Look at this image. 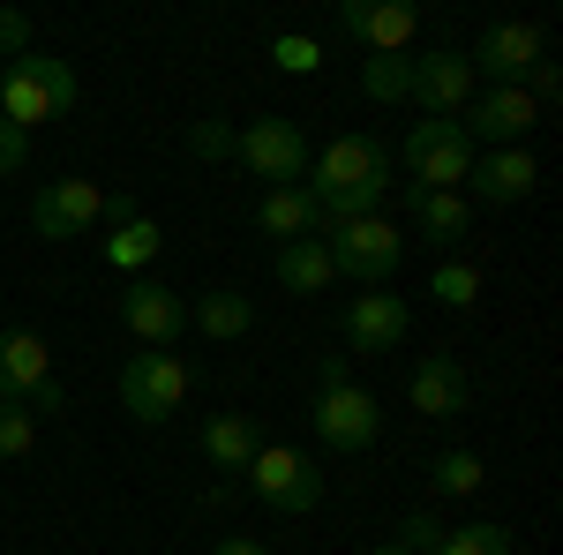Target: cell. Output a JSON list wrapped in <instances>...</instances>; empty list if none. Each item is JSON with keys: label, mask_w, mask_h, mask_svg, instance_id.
Here are the masks:
<instances>
[{"label": "cell", "mask_w": 563, "mask_h": 555, "mask_svg": "<svg viewBox=\"0 0 563 555\" xmlns=\"http://www.w3.org/2000/svg\"><path fill=\"white\" fill-rule=\"evenodd\" d=\"M23 158H31V135L0 121V180H8V173H23Z\"/></svg>", "instance_id": "35"}, {"label": "cell", "mask_w": 563, "mask_h": 555, "mask_svg": "<svg viewBox=\"0 0 563 555\" xmlns=\"http://www.w3.org/2000/svg\"><path fill=\"white\" fill-rule=\"evenodd\" d=\"M429 293L443 300V308H474V300H481V270H474V263H459V256H443V263H435V278H429Z\"/></svg>", "instance_id": "29"}, {"label": "cell", "mask_w": 563, "mask_h": 555, "mask_svg": "<svg viewBox=\"0 0 563 555\" xmlns=\"http://www.w3.org/2000/svg\"><path fill=\"white\" fill-rule=\"evenodd\" d=\"M158 248H166V233H158L151 218H135V225H113V241H106V263H113V270H129V278H143V270L158 263Z\"/></svg>", "instance_id": "24"}, {"label": "cell", "mask_w": 563, "mask_h": 555, "mask_svg": "<svg viewBox=\"0 0 563 555\" xmlns=\"http://www.w3.org/2000/svg\"><path fill=\"white\" fill-rule=\"evenodd\" d=\"M541 53H549L541 23H488L474 38V53H466V68H474V84L488 76V90H496V84H526Z\"/></svg>", "instance_id": "7"}, {"label": "cell", "mask_w": 563, "mask_h": 555, "mask_svg": "<svg viewBox=\"0 0 563 555\" xmlns=\"http://www.w3.org/2000/svg\"><path fill=\"white\" fill-rule=\"evenodd\" d=\"M188 323H196L203 338H241V331L256 323V300L233 293V286H218V293H203L196 308H188Z\"/></svg>", "instance_id": "23"}, {"label": "cell", "mask_w": 563, "mask_h": 555, "mask_svg": "<svg viewBox=\"0 0 563 555\" xmlns=\"http://www.w3.org/2000/svg\"><path fill=\"white\" fill-rule=\"evenodd\" d=\"M135 218H143L135 196H106V225H135Z\"/></svg>", "instance_id": "38"}, {"label": "cell", "mask_w": 563, "mask_h": 555, "mask_svg": "<svg viewBox=\"0 0 563 555\" xmlns=\"http://www.w3.org/2000/svg\"><path fill=\"white\" fill-rule=\"evenodd\" d=\"M0 121L8 129H38V121H53V106H45V90H38V76L23 68V60H8V76H0Z\"/></svg>", "instance_id": "22"}, {"label": "cell", "mask_w": 563, "mask_h": 555, "mask_svg": "<svg viewBox=\"0 0 563 555\" xmlns=\"http://www.w3.org/2000/svg\"><path fill=\"white\" fill-rule=\"evenodd\" d=\"M376 555H413V548H398V541H384V548H376Z\"/></svg>", "instance_id": "40"}, {"label": "cell", "mask_w": 563, "mask_h": 555, "mask_svg": "<svg viewBox=\"0 0 563 555\" xmlns=\"http://www.w3.org/2000/svg\"><path fill=\"white\" fill-rule=\"evenodd\" d=\"M211 555H263V541H249V533H233V541H218Z\"/></svg>", "instance_id": "39"}, {"label": "cell", "mask_w": 563, "mask_h": 555, "mask_svg": "<svg viewBox=\"0 0 563 555\" xmlns=\"http://www.w3.org/2000/svg\"><path fill=\"white\" fill-rule=\"evenodd\" d=\"M435 555H519V533L511 525H459L435 541Z\"/></svg>", "instance_id": "27"}, {"label": "cell", "mask_w": 563, "mask_h": 555, "mask_svg": "<svg viewBox=\"0 0 563 555\" xmlns=\"http://www.w3.org/2000/svg\"><path fill=\"white\" fill-rule=\"evenodd\" d=\"M316 435H323L331 451H368V443L384 435V406H376L361 384L316 390Z\"/></svg>", "instance_id": "9"}, {"label": "cell", "mask_w": 563, "mask_h": 555, "mask_svg": "<svg viewBox=\"0 0 563 555\" xmlns=\"http://www.w3.org/2000/svg\"><path fill=\"white\" fill-rule=\"evenodd\" d=\"M271 60H278L286 76H316V68H323V45L301 38V31H286V38H271Z\"/></svg>", "instance_id": "31"}, {"label": "cell", "mask_w": 563, "mask_h": 555, "mask_svg": "<svg viewBox=\"0 0 563 555\" xmlns=\"http://www.w3.org/2000/svg\"><path fill=\"white\" fill-rule=\"evenodd\" d=\"M406 338V300L390 286H361V300H346V345L353 360H384Z\"/></svg>", "instance_id": "10"}, {"label": "cell", "mask_w": 563, "mask_h": 555, "mask_svg": "<svg viewBox=\"0 0 563 555\" xmlns=\"http://www.w3.org/2000/svg\"><path fill=\"white\" fill-rule=\"evenodd\" d=\"M533 121H541V113H533V98H526L519 84L474 90V106L459 113V129H466V135H481V143H496V151H519Z\"/></svg>", "instance_id": "11"}, {"label": "cell", "mask_w": 563, "mask_h": 555, "mask_svg": "<svg viewBox=\"0 0 563 555\" xmlns=\"http://www.w3.org/2000/svg\"><path fill=\"white\" fill-rule=\"evenodd\" d=\"M263 451V435L249 413H211L203 421V458H211L218 473H249V458Z\"/></svg>", "instance_id": "20"}, {"label": "cell", "mask_w": 563, "mask_h": 555, "mask_svg": "<svg viewBox=\"0 0 563 555\" xmlns=\"http://www.w3.org/2000/svg\"><path fill=\"white\" fill-rule=\"evenodd\" d=\"M361 90H368L376 106H398V98H413V60H406V53H376V60L361 68Z\"/></svg>", "instance_id": "26"}, {"label": "cell", "mask_w": 563, "mask_h": 555, "mask_svg": "<svg viewBox=\"0 0 563 555\" xmlns=\"http://www.w3.org/2000/svg\"><path fill=\"white\" fill-rule=\"evenodd\" d=\"M339 384H353V360H339V353L316 360V390H339Z\"/></svg>", "instance_id": "36"}, {"label": "cell", "mask_w": 563, "mask_h": 555, "mask_svg": "<svg viewBox=\"0 0 563 555\" xmlns=\"http://www.w3.org/2000/svg\"><path fill=\"white\" fill-rule=\"evenodd\" d=\"M180 398H188V360H180L174 345H143L129 368H121V406H129V421H174Z\"/></svg>", "instance_id": "4"}, {"label": "cell", "mask_w": 563, "mask_h": 555, "mask_svg": "<svg viewBox=\"0 0 563 555\" xmlns=\"http://www.w3.org/2000/svg\"><path fill=\"white\" fill-rule=\"evenodd\" d=\"M413 413H429V421H459L466 406H474V384H466V368L451 360V353H429V360H413Z\"/></svg>", "instance_id": "15"}, {"label": "cell", "mask_w": 563, "mask_h": 555, "mask_svg": "<svg viewBox=\"0 0 563 555\" xmlns=\"http://www.w3.org/2000/svg\"><path fill=\"white\" fill-rule=\"evenodd\" d=\"M121 323H129L143 345H174L188 331V300L174 286H158V278H129L121 286Z\"/></svg>", "instance_id": "13"}, {"label": "cell", "mask_w": 563, "mask_h": 555, "mask_svg": "<svg viewBox=\"0 0 563 555\" xmlns=\"http://www.w3.org/2000/svg\"><path fill=\"white\" fill-rule=\"evenodd\" d=\"M233 135L241 129H225V121H196V129H188V151L211 158V166H225V158H233Z\"/></svg>", "instance_id": "32"}, {"label": "cell", "mask_w": 563, "mask_h": 555, "mask_svg": "<svg viewBox=\"0 0 563 555\" xmlns=\"http://www.w3.org/2000/svg\"><path fill=\"white\" fill-rule=\"evenodd\" d=\"M38 443V413L23 398H0V458H23Z\"/></svg>", "instance_id": "30"}, {"label": "cell", "mask_w": 563, "mask_h": 555, "mask_svg": "<svg viewBox=\"0 0 563 555\" xmlns=\"http://www.w3.org/2000/svg\"><path fill=\"white\" fill-rule=\"evenodd\" d=\"M413 106H421L429 121H459V113L474 106V68H466V53H421V60H413Z\"/></svg>", "instance_id": "12"}, {"label": "cell", "mask_w": 563, "mask_h": 555, "mask_svg": "<svg viewBox=\"0 0 563 555\" xmlns=\"http://www.w3.org/2000/svg\"><path fill=\"white\" fill-rule=\"evenodd\" d=\"M106 218V188L98 180H45L38 196H31V225H38V241H76Z\"/></svg>", "instance_id": "8"}, {"label": "cell", "mask_w": 563, "mask_h": 555, "mask_svg": "<svg viewBox=\"0 0 563 555\" xmlns=\"http://www.w3.org/2000/svg\"><path fill=\"white\" fill-rule=\"evenodd\" d=\"M256 225L278 248H286V241H323V211H316V196H308L301 180H294V188H263Z\"/></svg>", "instance_id": "17"}, {"label": "cell", "mask_w": 563, "mask_h": 555, "mask_svg": "<svg viewBox=\"0 0 563 555\" xmlns=\"http://www.w3.org/2000/svg\"><path fill=\"white\" fill-rule=\"evenodd\" d=\"M474 196L466 203H488V211H504V203H526L533 196V180H541V166L526 158V143L519 151H488V158H474Z\"/></svg>", "instance_id": "16"}, {"label": "cell", "mask_w": 563, "mask_h": 555, "mask_svg": "<svg viewBox=\"0 0 563 555\" xmlns=\"http://www.w3.org/2000/svg\"><path fill=\"white\" fill-rule=\"evenodd\" d=\"M53 376L38 331H0V398H31Z\"/></svg>", "instance_id": "19"}, {"label": "cell", "mask_w": 563, "mask_h": 555, "mask_svg": "<svg viewBox=\"0 0 563 555\" xmlns=\"http://www.w3.org/2000/svg\"><path fill=\"white\" fill-rule=\"evenodd\" d=\"M398 166L413 173L406 188H443V196H459V180L474 173V135L459 129V121H413L406 143H398Z\"/></svg>", "instance_id": "2"}, {"label": "cell", "mask_w": 563, "mask_h": 555, "mask_svg": "<svg viewBox=\"0 0 563 555\" xmlns=\"http://www.w3.org/2000/svg\"><path fill=\"white\" fill-rule=\"evenodd\" d=\"M233 158L256 180H271V188H294L308 173V135L294 121H249V129L233 135Z\"/></svg>", "instance_id": "6"}, {"label": "cell", "mask_w": 563, "mask_h": 555, "mask_svg": "<svg viewBox=\"0 0 563 555\" xmlns=\"http://www.w3.org/2000/svg\"><path fill=\"white\" fill-rule=\"evenodd\" d=\"M429 488H435V496H474V488H488V466H481L474 451H443Z\"/></svg>", "instance_id": "28"}, {"label": "cell", "mask_w": 563, "mask_h": 555, "mask_svg": "<svg viewBox=\"0 0 563 555\" xmlns=\"http://www.w3.org/2000/svg\"><path fill=\"white\" fill-rule=\"evenodd\" d=\"M249 496L271 503V511L301 518L323 503V466L308 458V451H286V443H263L256 458H249Z\"/></svg>", "instance_id": "5"}, {"label": "cell", "mask_w": 563, "mask_h": 555, "mask_svg": "<svg viewBox=\"0 0 563 555\" xmlns=\"http://www.w3.org/2000/svg\"><path fill=\"white\" fill-rule=\"evenodd\" d=\"M323 248H331V270H339V278L384 286L390 270H398V256H406V233H398L384 211H368V218H346V225H331V233H323Z\"/></svg>", "instance_id": "3"}, {"label": "cell", "mask_w": 563, "mask_h": 555, "mask_svg": "<svg viewBox=\"0 0 563 555\" xmlns=\"http://www.w3.org/2000/svg\"><path fill=\"white\" fill-rule=\"evenodd\" d=\"M390 180H398V158H390V143L376 135H339L331 151H316L308 158V196H316V211H323V233L331 225H346V218H368L376 203L390 196Z\"/></svg>", "instance_id": "1"}, {"label": "cell", "mask_w": 563, "mask_h": 555, "mask_svg": "<svg viewBox=\"0 0 563 555\" xmlns=\"http://www.w3.org/2000/svg\"><path fill=\"white\" fill-rule=\"evenodd\" d=\"M0 53H8V60H23V53H31V23H23L15 8H0Z\"/></svg>", "instance_id": "34"}, {"label": "cell", "mask_w": 563, "mask_h": 555, "mask_svg": "<svg viewBox=\"0 0 563 555\" xmlns=\"http://www.w3.org/2000/svg\"><path fill=\"white\" fill-rule=\"evenodd\" d=\"M23 68L38 76V90H45V106H53V113H76L84 84H76V68H68V60H53V53H38V45H31V53H23Z\"/></svg>", "instance_id": "25"}, {"label": "cell", "mask_w": 563, "mask_h": 555, "mask_svg": "<svg viewBox=\"0 0 563 555\" xmlns=\"http://www.w3.org/2000/svg\"><path fill=\"white\" fill-rule=\"evenodd\" d=\"M413 8L406 0H339V31L346 38H361L368 53H406L413 45Z\"/></svg>", "instance_id": "14"}, {"label": "cell", "mask_w": 563, "mask_h": 555, "mask_svg": "<svg viewBox=\"0 0 563 555\" xmlns=\"http://www.w3.org/2000/svg\"><path fill=\"white\" fill-rule=\"evenodd\" d=\"M271 270H278V286L286 293H323V286H339V270H331V248L323 241H286L278 256H271Z\"/></svg>", "instance_id": "21"}, {"label": "cell", "mask_w": 563, "mask_h": 555, "mask_svg": "<svg viewBox=\"0 0 563 555\" xmlns=\"http://www.w3.org/2000/svg\"><path fill=\"white\" fill-rule=\"evenodd\" d=\"M406 211L421 225V241H435V248H459L466 225H474V203L466 196H443V188H406Z\"/></svg>", "instance_id": "18"}, {"label": "cell", "mask_w": 563, "mask_h": 555, "mask_svg": "<svg viewBox=\"0 0 563 555\" xmlns=\"http://www.w3.org/2000/svg\"><path fill=\"white\" fill-rule=\"evenodd\" d=\"M23 406H31V413H60V406H68V390H60V384H53V376H45V384L31 390Z\"/></svg>", "instance_id": "37"}, {"label": "cell", "mask_w": 563, "mask_h": 555, "mask_svg": "<svg viewBox=\"0 0 563 555\" xmlns=\"http://www.w3.org/2000/svg\"><path fill=\"white\" fill-rule=\"evenodd\" d=\"M435 541H443V525H435L429 511H413L406 525H398V548H413V555H435Z\"/></svg>", "instance_id": "33"}]
</instances>
